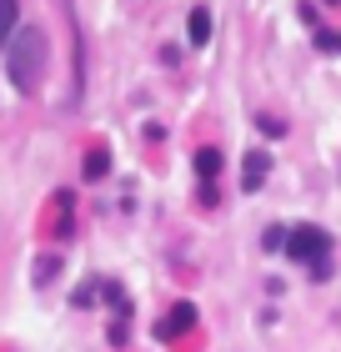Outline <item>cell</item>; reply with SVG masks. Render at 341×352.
<instances>
[{
	"instance_id": "30bf717a",
	"label": "cell",
	"mask_w": 341,
	"mask_h": 352,
	"mask_svg": "<svg viewBox=\"0 0 341 352\" xmlns=\"http://www.w3.org/2000/svg\"><path fill=\"white\" fill-rule=\"evenodd\" d=\"M331 6H336V0H331Z\"/></svg>"
},
{
	"instance_id": "5b68a950",
	"label": "cell",
	"mask_w": 341,
	"mask_h": 352,
	"mask_svg": "<svg viewBox=\"0 0 341 352\" xmlns=\"http://www.w3.org/2000/svg\"><path fill=\"white\" fill-rule=\"evenodd\" d=\"M186 36H191V45H206L211 41V10L196 6V10L186 15Z\"/></svg>"
},
{
	"instance_id": "8992f818",
	"label": "cell",
	"mask_w": 341,
	"mask_h": 352,
	"mask_svg": "<svg viewBox=\"0 0 341 352\" xmlns=\"http://www.w3.org/2000/svg\"><path fill=\"white\" fill-rule=\"evenodd\" d=\"M21 30V0H0V45Z\"/></svg>"
},
{
	"instance_id": "ba28073f",
	"label": "cell",
	"mask_w": 341,
	"mask_h": 352,
	"mask_svg": "<svg viewBox=\"0 0 341 352\" xmlns=\"http://www.w3.org/2000/svg\"><path fill=\"white\" fill-rule=\"evenodd\" d=\"M106 171H110V156H106L101 146H95V151L86 156V176H91V182H95V176H106Z\"/></svg>"
},
{
	"instance_id": "3957f363",
	"label": "cell",
	"mask_w": 341,
	"mask_h": 352,
	"mask_svg": "<svg viewBox=\"0 0 341 352\" xmlns=\"http://www.w3.org/2000/svg\"><path fill=\"white\" fill-rule=\"evenodd\" d=\"M191 327H196V307H191V302H176V307L166 312V317H161V327H156V338H181V332H191Z\"/></svg>"
},
{
	"instance_id": "7a4b0ae2",
	"label": "cell",
	"mask_w": 341,
	"mask_h": 352,
	"mask_svg": "<svg viewBox=\"0 0 341 352\" xmlns=\"http://www.w3.org/2000/svg\"><path fill=\"white\" fill-rule=\"evenodd\" d=\"M327 247H331V236L321 227H291L286 232V252L296 262H321V257H327Z\"/></svg>"
},
{
	"instance_id": "52a82bcc",
	"label": "cell",
	"mask_w": 341,
	"mask_h": 352,
	"mask_svg": "<svg viewBox=\"0 0 341 352\" xmlns=\"http://www.w3.org/2000/svg\"><path fill=\"white\" fill-rule=\"evenodd\" d=\"M196 171H201V182H216V171H221V151H216V146H201V151H196Z\"/></svg>"
},
{
	"instance_id": "9c48e42d",
	"label": "cell",
	"mask_w": 341,
	"mask_h": 352,
	"mask_svg": "<svg viewBox=\"0 0 341 352\" xmlns=\"http://www.w3.org/2000/svg\"><path fill=\"white\" fill-rule=\"evenodd\" d=\"M336 45H341V36H336Z\"/></svg>"
},
{
	"instance_id": "6da1fadb",
	"label": "cell",
	"mask_w": 341,
	"mask_h": 352,
	"mask_svg": "<svg viewBox=\"0 0 341 352\" xmlns=\"http://www.w3.org/2000/svg\"><path fill=\"white\" fill-rule=\"evenodd\" d=\"M5 76H10V86L30 96L40 86V76H45V30L40 25H21L10 36V56H5Z\"/></svg>"
},
{
	"instance_id": "277c9868",
	"label": "cell",
	"mask_w": 341,
	"mask_h": 352,
	"mask_svg": "<svg viewBox=\"0 0 341 352\" xmlns=\"http://www.w3.org/2000/svg\"><path fill=\"white\" fill-rule=\"evenodd\" d=\"M266 171H271V156H266V151H246V162H241V186H246V191H261Z\"/></svg>"
}]
</instances>
